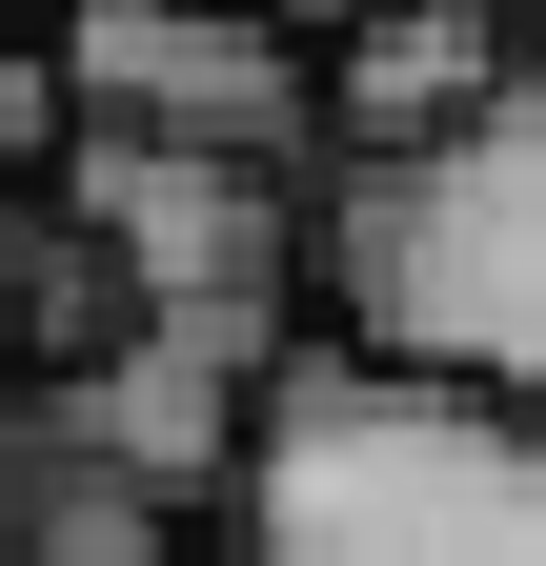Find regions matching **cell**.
<instances>
[{"label":"cell","mask_w":546,"mask_h":566,"mask_svg":"<svg viewBox=\"0 0 546 566\" xmlns=\"http://www.w3.org/2000/svg\"><path fill=\"white\" fill-rule=\"evenodd\" d=\"M223 566H546V424L304 324L223 446Z\"/></svg>","instance_id":"cell-1"},{"label":"cell","mask_w":546,"mask_h":566,"mask_svg":"<svg viewBox=\"0 0 546 566\" xmlns=\"http://www.w3.org/2000/svg\"><path fill=\"white\" fill-rule=\"evenodd\" d=\"M304 324L365 365H445L546 424V0H526V82L385 182H304Z\"/></svg>","instance_id":"cell-2"},{"label":"cell","mask_w":546,"mask_h":566,"mask_svg":"<svg viewBox=\"0 0 546 566\" xmlns=\"http://www.w3.org/2000/svg\"><path fill=\"white\" fill-rule=\"evenodd\" d=\"M61 142L102 163H243V182H324V102L284 21H223V0H61L41 21Z\"/></svg>","instance_id":"cell-3"},{"label":"cell","mask_w":546,"mask_h":566,"mask_svg":"<svg viewBox=\"0 0 546 566\" xmlns=\"http://www.w3.org/2000/svg\"><path fill=\"white\" fill-rule=\"evenodd\" d=\"M526 82V0H365V21L304 41V102H324V182H385V163H445L465 122Z\"/></svg>","instance_id":"cell-4"},{"label":"cell","mask_w":546,"mask_h":566,"mask_svg":"<svg viewBox=\"0 0 546 566\" xmlns=\"http://www.w3.org/2000/svg\"><path fill=\"white\" fill-rule=\"evenodd\" d=\"M21 163H61V82H41V41L0 21V182H21Z\"/></svg>","instance_id":"cell-5"},{"label":"cell","mask_w":546,"mask_h":566,"mask_svg":"<svg viewBox=\"0 0 546 566\" xmlns=\"http://www.w3.org/2000/svg\"><path fill=\"white\" fill-rule=\"evenodd\" d=\"M223 21H284V41H324V21H365V0H223Z\"/></svg>","instance_id":"cell-6"},{"label":"cell","mask_w":546,"mask_h":566,"mask_svg":"<svg viewBox=\"0 0 546 566\" xmlns=\"http://www.w3.org/2000/svg\"><path fill=\"white\" fill-rule=\"evenodd\" d=\"M0 21H21V41H41V21H61V0H0Z\"/></svg>","instance_id":"cell-7"},{"label":"cell","mask_w":546,"mask_h":566,"mask_svg":"<svg viewBox=\"0 0 546 566\" xmlns=\"http://www.w3.org/2000/svg\"><path fill=\"white\" fill-rule=\"evenodd\" d=\"M182 566H223V546H182Z\"/></svg>","instance_id":"cell-8"}]
</instances>
